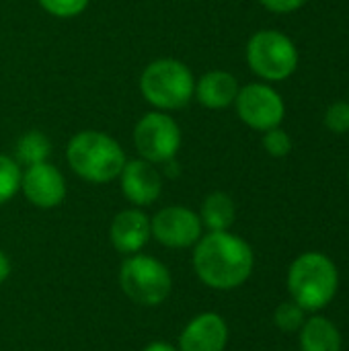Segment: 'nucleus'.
I'll list each match as a JSON object with an SVG mask.
<instances>
[{"instance_id": "20", "label": "nucleus", "mask_w": 349, "mask_h": 351, "mask_svg": "<svg viewBox=\"0 0 349 351\" xmlns=\"http://www.w3.org/2000/svg\"><path fill=\"white\" fill-rule=\"evenodd\" d=\"M39 6L56 19H74L88 6L91 0H37Z\"/></svg>"}, {"instance_id": "13", "label": "nucleus", "mask_w": 349, "mask_h": 351, "mask_svg": "<svg viewBox=\"0 0 349 351\" xmlns=\"http://www.w3.org/2000/svg\"><path fill=\"white\" fill-rule=\"evenodd\" d=\"M150 218L138 208H128L119 212L109 228V241L113 249L123 255L140 253L150 241Z\"/></svg>"}, {"instance_id": "3", "label": "nucleus", "mask_w": 349, "mask_h": 351, "mask_svg": "<svg viewBox=\"0 0 349 351\" xmlns=\"http://www.w3.org/2000/svg\"><path fill=\"white\" fill-rule=\"evenodd\" d=\"M339 290V271L325 253L309 251L298 255L288 269L290 298L306 313H319L335 298Z\"/></svg>"}, {"instance_id": "5", "label": "nucleus", "mask_w": 349, "mask_h": 351, "mask_svg": "<svg viewBox=\"0 0 349 351\" xmlns=\"http://www.w3.org/2000/svg\"><path fill=\"white\" fill-rule=\"evenodd\" d=\"M247 64L261 80L280 82L296 72L298 49L282 31L261 29L253 33L247 43Z\"/></svg>"}, {"instance_id": "18", "label": "nucleus", "mask_w": 349, "mask_h": 351, "mask_svg": "<svg viewBox=\"0 0 349 351\" xmlns=\"http://www.w3.org/2000/svg\"><path fill=\"white\" fill-rule=\"evenodd\" d=\"M21 165L6 154H0V206L10 202L21 189Z\"/></svg>"}, {"instance_id": "10", "label": "nucleus", "mask_w": 349, "mask_h": 351, "mask_svg": "<svg viewBox=\"0 0 349 351\" xmlns=\"http://www.w3.org/2000/svg\"><path fill=\"white\" fill-rule=\"evenodd\" d=\"M21 191L35 208L51 210L66 199V179L58 167L45 160L39 165H31L23 171Z\"/></svg>"}, {"instance_id": "15", "label": "nucleus", "mask_w": 349, "mask_h": 351, "mask_svg": "<svg viewBox=\"0 0 349 351\" xmlns=\"http://www.w3.org/2000/svg\"><path fill=\"white\" fill-rule=\"evenodd\" d=\"M300 351H341L344 339L339 329L327 317L315 315L304 321L298 335Z\"/></svg>"}, {"instance_id": "17", "label": "nucleus", "mask_w": 349, "mask_h": 351, "mask_svg": "<svg viewBox=\"0 0 349 351\" xmlns=\"http://www.w3.org/2000/svg\"><path fill=\"white\" fill-rule=\"evenodd\" d=\"M49 152H51L49 138L39 130H29L19 138V142L14 146V160L19 165L31 167V165L45 162Z\"/></svg>"}, {"instance_id": "11", "label": "nucleus", "mask_w": 349, "mask_h": 351, "mask_svg": "<svg viewBox=\"0 0 349 351\" xmlns=\"http://www.w3.org/2000/svg\"><path fill=\"white\" fill-rule=\"evenodd\" d=\"M119 183L125 199L138 208L150 206L160 197L163 191V177L154 169L152 162L144 158L136 160H125L121 173H119Z\"/></svg>"}, {"instance_id": "23", "label": "nucleus", "mask_w": 349, "mask_h": 351, "mask_svg": "<svg viewBox=\"0 0 349 351\" xmlns=\"http://www.w3.org/2000/svg\"><path fill=\"white\" fill-rule=\"evenodd\" d=\"M269 12H278V14H286V12H294L298 8H302L306 4V0H259Z\"/></svg>"}, {"instance_id": "14", "label": "nucleus", "mask_w": 349, "mask_h": 351, "mask_svg": "<svg viewBox=\"0 0 349 351\" xmlns=\"http://www.w3.org/2000/svg\"><path fill=\"white\" fill-rule=\"evenodd\" d=\"M239 80L226 70H210L200 80H195L193 97L206 109H226L234 105L239 95Z\"/></svg>"}, {"instance_id": "26", "label": "nucleus", "mask_w": 349, "mask_h": 351, "mask_svg": "<svg viewBox=\"0 0 349 351\" xmlns=\"http://www.w3.org/2000/svg\"><path fill=\"white\" fill-rule=\"evenodd\" d=\"M348 185H349V173H348Z\"/></svg>"}, {"instance_id": "9", "label": "nucleus", "mask_w": 349, "mask_h": 351, "mask_svg": "<svg viewBox=\"0 0 349 351\" xmlns=\"http://www.w3.org/2000/svg\"><path fill=\"white\" fill-rule=\"evenodd\" d=\"M150 232L163 247L187 249L204 237L200 214L185 206H167L150 220Z\"/></svg>"}, {"instance_id": "16", "label": "nucleus", "mask_w": 349, "mask_h": 351, "mask_svg": "<svg viewBox=\"0 0 349 351\" xmlns=\"http://www.w3.org/2000/svg\"><path fill=\"white\" fill-rule=\"evenodd\" d=\"M234 218H237V208L228 193L214 191L204 199L200 210V220L202 226H206L210 232L228 230L234 224Z\"/></svg>"}, {"instance_id": "12", "label": "nucleus", "mask_w": 349, "mask_h": 351, "mask_svg": "<svg viewBox=\"0 0 349 351\" xmlns=\"http://www.w3.org/2000/svg\"><path fill=\"white\" fill-rule=\"evenodd\" d=\"M228 343V325L218 313L193 317L179 335V351H224Z\"/></svg>"}, {"instance_id": "1", "label": "nucleus", "mask_w": 349, "mask_h": 351, "mask_svg": "<svg viewBox=\"0 0 349 351\" xmlns=\"http://www.w3.org/2000/svg\"><path fill=\"white\" fill-rule=\"evenodd\" d=\"M195 276L214 290L241 288L253 274L255 255L251 245L228 230L208 232L193 245Z\"/></svg>"}, {"instance_id": "24", "label": "nucleus", "mask_w": 349, "mask_h": 351, "mask_svg": "<svg viewBox=\"0 0 349 351\" xmlns=\"http://www.w3.org/2000/svg\"><path fill=\"white\" fill-rule=\"evenodd\" d=\"M10 276V261L4 251H0V284H4Z\"/></svg>"}, {"instance_id": "21", "label": "nucleus", "mask_w": 349, "mask_h": 351, "mask_svg": "<svg viewBox=\"0 0 349 351\" xmlns=\"http://www.w3.org/2000/svg\"><path fill=\"white\" fill-rule=\"evenodd\" d=\"M263 148L269 156L274 158H284L290 154L292 150V138L288 136L286 130H282L280 125L278 128H272L267 132H263Z\"/></svg>"}, {"instance_id": "8", "label": "nucleus", "mask_w": 349, "mask_h": 351, "mask_svg": "<svg viewBox=\"0 0 349 351\" xmlns=\"http://www.w3.org/2000/svg\"><path fill=\"white\" fill-rule=\"evenodd\" d=\"M234 107L239 119L255 132L278 128L286 115V103L282 95L265 82H251L241 86L234 99Z\"/></svg>"}, {"instance_id": "22", "label": "nucleus", "mask_w": 349, "mask_h": 351, "mask_svg": "<svg viewBox=\"0 0 349 351\" xmlns=\"http://www.w3.org/2000/svg\"><path fill=\"white\" fill-rule=\"evenodd\" d=\"M325 125L333 134H348L349 132V101L333 103L325 113Z\"/></svg>"}, {"instance_id": "4", "label": "nucleus", "mask_w": 349, "mask_h": 351, "mask_svg": "<svg viewBox=\"0 0 349 351\" xmlns=\"http://www.w3.org/2000/svg\"><path fill=\"white\" fill-rule=\"evenodd\" d=\"M195 90V78L187 64L175 58L150 62L140 76V93L156 111H177L189 105Z\"/></svg>"}, {"instance_id": "25", "label": "nucleus", "mask_w": 349, "mask_h": 351, "mask_svg": "<svg viewBox=\"0 0 349 351\" xmlns=\"http://www.w3.org/2000/svg\"><path fill=\"white\" fill-rule=\"evenodd\" d=\"M144 351H179V348H175L171 343H165V341H154V343L146 346Z\"/></svg>"}, {"instance_id": "2", "label": "nucleus", "mask_w": 349, "mask_h": 351, "mask_svg": "<svg viewBox=\"0 0 349 351\" xmlns=\"http://www.w3.org/2000/svg\"><path fill=\"white\" fill-rule=\"evenodd\" d=\"M66 158L80 179L95 185L115 181L128 160L121 144L113 136L97 130L74 134L68 142Z\"/></svg>"}, {"instance_id": "6", "label": "nucleus", "mask_w": 349, "mask_h": 351, "mask_svg": "<svg viewBox=\"0 0 349 351\" xmlns=\"http://www.w3.org/2000/svg\"><path fill=\"white\" fill-rule=\"evenodd\" d=\"M119 286L132 302L142 306H158L169 298L173 280L165 263L150 255L136 253L121 263Z\"/></svg>"}, {"instance_id": "19", "label": "nucleus", "mask_w": 349, "mask_h": 351, "mask_svg": "<svg viewBox=\"0 0 349 351\" xmlns=\"http://www.w3.org/2000/svg\"><path fill=\"white\" fill-rule=\"evenodd\" d=\"M306 321V311L296 304L292 298L282 302L276 313H274V323L278 329H282L284 333H294V331H300V327L304 325Z\"/></svg>"}, {"instance_id": "7", "label": "nucleus", "mask_w": 349, "mask_h": 351, "mask_svg": "<svg viewBox=\"0 0 349 351\" xmlns=\"http://www.w3.org/2000/svg\"><path fill=\"white\" fill-rule=\"evenodd\" d=\"M181 142V128L167 111H150L142 115L134 128V146L140 158L152 165L175 160Z\"/></svg>"}]
</instances>
